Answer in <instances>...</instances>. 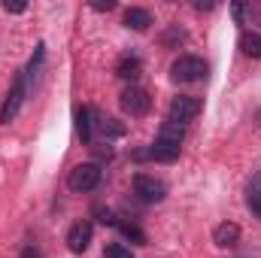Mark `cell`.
<instances>
[{"mask_svg": "<svg viewBox=\"0 0 261 258\" xmlns=\"http://www.w3.org/2000/svg\"><path fill=\"white\" fill-rule=\"evenodd\" d=\"M119 228H122V234H125L128 240H134L137 246H143V243H146V234H143L137 225H130V222H119Z\"/></svg>", "mask_w": 261, "mask_h": 258, "instance_id": "obj_16", "label": "cell"}, {"mask_svg": "<svg viewBox=\"0 0 261 258\" xmlns=\"http://www.w3.org/2000/svg\"><path fill=\"white\" fill-rule=\"evenodd\" d=\"M140 70H143L140 58L125 55V58H119V64H116V76H119V79H125V82H134V79L140 76Z\"/></svg>", "mask_w": 261, "mask_h": 258, "instance_id": "obj_11", "label": "cell"}, {"mask_svg": "<svg viewBox=\"0 0 261 258\" xmlns=\"http://www.w3.org/2000/svg\"><path fill=\"white\" fill-rule=\"evenodd\" d=\"M88 246H91V225H88V222H76V225L67 231V249L76 252V255H82Z\"/></svg>", "mask_w": 261, "mask_h": 258, "instance_id": "obj_6", "label": "cell"}, {"mask_svg": "<svg viewBox=\"0 0 261 258\" xmlns=\"http://www.w3.org/2000/svg\"><path fill=\"white\" fill-rule=\"evenodd\" d=\"M21 100H24V76H18V79H15V85H12V91H9L6 104L0 107V122H3V125H6L9 119H15V113L21 110Z\"/></svg>", "mask_w": 261, "mask_h": 258, "instance_id": "obj_7", "label": "cell"}, {"mask_svg": "<svg viewBox=\"0 0 261 258\" xmlns=\"http://www.w3.org/2000/svg\"><path fill=\"white\" fill-rule=\"evenodd\" d=\"M161 140H173V143H182V137H186V125H176V122H167L161 134H158Z\"/></svg>", "mask_w": 261, "mask_h": 258, "instance_id": "obj_14", "label": "cell"}, {"mask_svg": "<svg viewBox=\"0 0 261 258\" xmlns=\"http://www.w3.org/2000/svg\"><path fill=\"white\" fill-rule=\"evenodd\" d=\"M197 113H200V97L179 94V97H173V100H170V122H176V125L192 122Z\"/></svg>", "mask_w": 261, "mask_h": 258, "instance_id": "obj_4", "label": "cell"}, {"mask_svg": "<svg viewBox=\"0 0 261 258\" xmlns=\"http://www.w3.org/2000/svg\"><path fill=\"white\" fill-rule=\"evenodd\" d=\"M246 200H249V210L261 219V179H252V186H249V197H246Z\"/></svg>", "mask_w": 261, "mask_h": 258, "instance_id": "obj_15", "label": "cell"}, {"mask_svg": "<svg viewBox=\"0 0 261 258\" xmlns=\"http://www.w3.org/2000/svg\"><path fill=\"white\" fill-rule=\"evenodd\" d=\"M100 131H103L107 137H122V134H125V125H119V119H103V122H100Z\"/></svg>", "mask_w": 261, "mask_h": 258, "instance_id": "obj_17", "label": "cell"}, {"mask_svg": "<svg viewBox=\"0 0 261 258\" xmlns=\"http://www.w3.org/2000/svg\"><path fill=\"white\" fill-rule=\"evenodd\" d=\"M240 49H243L246 58H261V34L246 31V34L240 37Z\"/></svg>", "mask_w": 261, "mask_h": 258, "instance_id": "obj_13", "label": "cell"}, {"mask_svg": "<svg viewBox=\"0 0 261 258\" xmlns=\"http://www.w3.org/2000/svg\"><path fill=\"white\" fill-rule=\"evenodd\" d=\"M103 258H130V249L122 246V243H110V246L103 249Z\"/></svg>", "mask_w": 261, "mask_h": 258, "instance_id": "obj_18", "label": "cell"}, {"mask_svg": "<svg viewBox=\"0 0 261 258\" xmlns=\"http://www.w3.org/2000/svg\"><path fill=\"white\" fill-rule=\"evenodd\" d=\"M76 134L82 137V143H91V110L88 107H76Z\"/></svg>", "mask_w": 261, "mask_h": 258, "instance_id": "obj_12", "label": "cell"}, {"mask_svg": "<svg viewBox=\"0 0 261 258\" xmlns=\"http://www.w3.org/2000/svg\"><path fill=\"white\" fill-rule=\"evenodd\" d=\"M213 240H216V246H234L240 240V228L234 222H222L213 228Z\"/></svg>", "mask_w": 261, "mask_h": 258, "instance_id": "obj_9", "label": "cell"}, {"mask_svg": "<svg viewBox=\"0 0 261 258\" xmlns=\"http://www.w3.org/2000/svg\"><path fill=\"white\" fill-rule=\"evenodd\" d=\"M134 192H137L140 200H146V203H158V200H164L167 186H164L161 179L149 176V173H137V176H134Z\"/></svg>", "mask_w": 261, "mask_h": 258, "instance_id": "obj_3", "label": "cell"}, {"mask_svg": "<svg viewBox=\"0 0 261 258\" xmlns=\"http://www.w3.org/2000/svg\"><path fill=\"white\" fill-rule=\"evenodd\" d=\"M149 107H152V100H149V94H146L143 88L130 85V88L122 91V110H125V113H130V116H146Z\"/></svg>", "mask_w": 261, "mask_h": 258, "instance_id": "obj_5", "label": "cell"}, {"mask_svg": "<svg viewBox=\"0 0 261 258\" xmlns=\"http://www.w3.org/2000/svg\"><path fill=\"white\" fill-rule=\"evenodd\" d=\"M97 216H100V222H103V225H119V222H116V216H113V210H103V207H100V210H97Z\"/></svg>", "mask_w": 261, "mask_h": 258, "instance_id": "obj_19", "label": "cell"}, {"mask_svg": "<svg viewBox=\"0 0 261 258\" xmlns=\"http://www.w3.org/2000/svg\"><path fill=\"white\" fill-rule=\"evenodd\" d=\"M3 9H6V12H24L28 6H24V3H9V0H6V3H3Z\"/></svg>", "mask_w": 261, "mask_h": 258, "instance_id": "obj_20", "label": "cell"}, {"mask_svg": "<svg viewBox=\"0 0 261 258\" xmlns=\"http://www.w3.org/2000/svg\"><path fill=\"white\" fill-rule=\"evenodd\" d=\"M113 6H116L113 0H107V3H94V9H113Z\"/></svg>", "mask_w": 261, "mask_h": 258, "instance_id": "obj_21", "label": "cell"}, {"mask_svg": "<svg viewBox=\"0 0 261 258\" xmlns=\"http://www.w3.org/2000/svg\"><path fill=\"white\" fill-rule=\"evenodd\" d=\"M97 183H100V167L97 164H79L67 176V186L73 192H91V189H97Z\"/></svg>", "mask_w": 261, "mask_h": 258, "instance_id": "obj_2", "label": "cell"}, {"mask_svg": "<svg viewBox=\"0 0 261 258\" xmlns=\"http://www.w3.org/2000/svg\"><path fill=\"white\" fill-rule=\"evenodd\" d=\"M179 149H182V143H173V140H155V146L149 149V155L155 158V161H164V164H170V161H176L179 158Z\"/></svg>", "mask_w": 261, "mask_h": 258, "instance_id": "obj_8", "label": "cell"}, {"mask_svg": "<svg viewBox=\"0 0 261 258\" xmlns=\"http://www.w3.org/2000/svg\"><path fill=\"white\" fill-rule=\"evenodd\" d=\"M149 24H152L149 9H143V6H130L128 12H125V28H130V31H146Z\"/></svg>", "mask_w": 261, "mask_h": 258, "instance_id": "obj_10", "label": "cell"}, {"mask_svg": "<svg viewBox=\"0 0 261 258\" xmlns=\"http://www.w3.org/2000/svg\"><path fill=\"white\" fill-rule=\"evenodd\" d=\"M206 61L203 58H197V55H179L173 67H170V76L176 79V82H200L203 76H206Z\"/></svg>", "mask_w": 261, "mask_h": 258, "instance_id": "obj_1", "label": "cell"}]
</instances>
